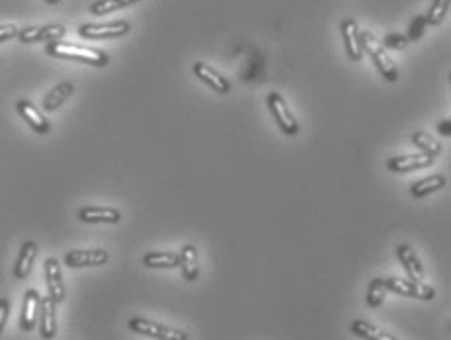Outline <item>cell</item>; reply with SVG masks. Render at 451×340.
Returning a JSON list of instances; mask_svg holds the SVG:
<instances>
[{
    "label": "cell",
    "mask_w": 451,
    "mask_h": 340,
    "mask_svg": "<svg viewBox=\"0 0 451 340\" xmlns=\"http://www.w3.org/2000/svg\"><path fill=\"white\" fill-rule=\"evenodd\" d=\"M45 51L53 57H59V59L78 61V63H86V65H92V67H106L109 63V57L104 51H98L92 47H80V45H73V43L53 42L45 47Z\"/></svg>",
    "instance_id": "obj_1"
},
{
    "label": "cell",
    "mask_w": 451,
    "mask_h": 340,
    "mask_svg": "<svg viewBox=\"0 0 451 340\" xmlns=\"http://www.w3.org/2000/svg\"><path fill=\"white\" fill-rule=\"evenodd\" d=\"M359 37H361L363 51L368 49V53L373 57L377 68H379V73L385 77V80L395 83V80L399 78V68H397V65H395V61L389 57V53H387V49H385L383 43L379 42L373 34H369V32L359 34Z\"/></svg>",
    "instance_id": "obj_2"
},
{
    "label": "cell",
    "mask_w": 451,
    "mask_h": 340,
    "mask_svg": "<svg viewBox=\"0 0 451 340\" xmlns=\"http://www.w3.org/2000/svg\"><path fill=\"white\" fill-rule=\"evenodd\" d=\"M129 329L133 332H139V334H145V336H150V339L157 340H188V334L184 331H178V329H172V327H164V324L155 323V321H149V319H143V317H135L129 321Z\"/></svg>",
    "instance_id": "obj_3"
},
{
    "label": "cell",
    "mask_w": 451,
    "mask_h": 340,
    "mask_svg": "<svg viewBox=\"0 0 451 340\" xmlns=\"http://www.w3.org/2000/svg\"><path fill=\"white\" fill-rule=\"evenodd\" d=\"M267 108L272 111V116L276 119V123L279 126V129L284 131L285 135H297V131H299V123H297V119L293 116L289 108H287V104L285 100L279 96V94L272 92L267 96Z\"/></svg>",
    "instance_id": "obj_4"
},
{
    "label": "cell",
    "mask_w": 451,
    "mask_h": 340,
    "mask_svg": "<svg viewBox=\"0 0 451 340\" xmlns=\"http://www.w3.org/2000/svg\"><path fill=\"white\" fill-rule=\"evenodd\" d=\"M385 286L387 289H391L399 296H404V298H416L424 299V301H432L435 298V291L426 284L414 280H402V278H387L385 280Z\"/></svg>",
    "instance_id": "obj_5"
},
{
    "label": "cell",
    "mask_w": 451,
    "mask_h": 340,
    "mask_svg": "<svg viewBox=\"0 0 451 340\" xmlns=\"http://www.w3.org/2000/svg\"><path fill=\"white\" fill-rule=\"evenodd\" d=\"M129 22H112V24H84L78 28V34L86 40H108V37H121L129 34Z\"/></svg>",
    "instance_id": "obj_6"
},
{
    "label": "cell",
    "mask_w": 451,
    "mask_h": 340,
    "mask_svg": "<svg viewBox=\"0 0 451 340\" xmlns=\"http://www.w3.org/2000/svg\"><path fill=\"white\" fill-rule=\"evenodd\" d=\"M109 260L108 250L104 248H78L65 255V264L68 268H84V266H102Z\"/></svg>",
    "instance_id": "obj_7"
},
{
    "label": "cell",
    "mask_w": 451,
    "mask_h": 340,
    "mask_svg": "<svg viewBox=\"0 0 451 340\" xmlns=\"http://www.w3.org/2000/svg\"><path fill=\"white\" fill-rule=\"evenodd\" d=\"M43 268H45V281H47V289H49V298L55 303H63L67 298V289H65V281H63L61 264H59L57 258H47Z\"/></svg>",
    "instance_id": "obj_8"
},
{
    "label": "cell",
    "mask_w": 451,
    "mask_h": 340,
    "mask_svg": "<svg viewBox=\"0 0 451 340\" xmlns=\"http://www.w3.org/2000/svg\"><path fill=\"white\" fill-rule=\"evenodd\" d=\"M67 34L65 26L61 24H53V26H43V28H24L18 32V40L22 43H35V42H59L63 35Z\"/></svg>",
    "instance_id": "obj_9"
},
{
    "label": "cell",
    "mask_w": 451,
    "mask_h": 340,
    "mask_svg": "<svg viewBox=\"0 0 451 340\" xmlns=\"http://www.w3.org/2000/svg\"><path fill=\"white\" fill-rule=\"evenodd\" d=\"M40 305H42V296L35 289H28L22 303V315H20V327L22 331H34L40 319Z\"/></svg>",
    "instance_id": "obj_10"
},
{
    "label": "cell",
    "mask_w": 451,
    "mask_h": 340,
    "mask_svg": "<svg viewBox=\"0 0 451 340\" xmlns=\"http://www.w3.org/2000/svg\"><path fill=\"white\" fill-rule=\"evenodd\" d=\"M57 303L47 296L42 298V305H40V334L42 339L51 340L57 334Z\"/></svg>",
    "instance_id": "obj_11"
},
{
    "label": "cell",
    "mask_w": 451,
    "mask_h": 340,
    "mask_svg": "<svg viewBox=\"0 0 451 340\" xmlns=\"http://www.w3.org/2000/svg\"><path fill=\"white\" fill-rule=\"evenodd\" d=\"M16 110L18 114L25 119V123H30V128L34 129L35 133H40V135L49 133L51 123L30 100H20V102L16 104Z\"/></svg>",
    "instance_id": "obj_12"
},
{
    "label": "cell",
    "mask_w": 451,
    "mask_h": 340,
    "mask_svg": "<svg viewBox=\"0 0 451 340\" xmlns=\"http://www.w3.org/2000/svg\"><path fill=\"white\" fill-rule=\"evenodd\" d=\"M434 162L432 157L428 154H402V157H395L387 162V169L391 172H410V170L426 169Z\"/></svg>",
    "instance_id": "obj_13"
},
{
    "label": "cell",
    "mask_w": 451,
    "mask_h": 340,
    "mask_svg": "<svg viewBox=\"0 0 451 340\" xmlns=\"http://www.w3.org/2000/svg\"><path fill=\"white\" fill-rule=\"evenodd\" d=\"M358 24L354 20H344L342 22V35L344 43H346V51L350 55L351 61L363 59V45H361V37H359Z\"/></svg>",
    "instance_id": "obj_14"
},
{
    "label": "cell",
    "mask_w": 451,
    "mask_h": 340,
    "mask_svg": "<svg viewBox=\"0 0 451 340\" xmlns=\"http://www.w3.org/2000/svg\"><path fill=\"white\" fill-rule=\"evenodd\" d=\"M193 73H196V77L203 80L205 85L211 86L215 92L219 94H229L231 92V85H229V80L225 77H221L217 71H213V68L205 65V63H196L193 65Z\"/></svg>",
    "instance_id": "obj_15"
},
{
    "label": "cell",
    "mask_w": 451,
    "mask_h": 340,
    "mask_svg": "<svg viewBox=\"0 0 451 340\" xmlns=\"http://www.w3.org/2000/svg\"><path fill=\"white\" fill-rule=\"evenodd\" d=\"M78 219L84 223H119L121 221V213L114 207H96L88 205L78 212Z\"/></svg>",
    "instance_id": "obj_16"
},
{
    "label": "cell",
    "mask_w": 451,
    "mask_h": 340,
    "mask_svg": "<svg viewBox=\"0 0 451 340\" xmlns=\"http://www.w3.org/2000/svg\"><path fill=\"white\" fill-rule=\"evenodd\" d=\"M35 256H37V245H35L34 241H25L24 245H22V248H20L16 266H14V276H16V280H25V278L30 276L32 268H34Z\"/></svg>",
    "instance_id": "obj_17"
},
{
    "label": "cell",
    "mask_w": 451,
    "mask_h": 340,
    "mask_svg": "<svg viewBox=\"0 0 451 340\" xmlns=\"http://www.w3.org/2000/svg\"><path fill=\"white\" fill-rule=\"evenodd\" d=\"M397 256H399V260H401L402 268L409 274L410 280H424V268H422L418 256L414 255V250H412L409 245H399V247H397Z\"/></svg>",
    "instance_id": "obj_18"
},
{
    "label": "cell",
    "mask_w": 451,
    "mask_h": 340,
    "mask_svg": "<svg viewBox=\"0 0 451 340\" xmlns=\"http://www.w3.org/2000/svg\"><path fill=\"white\" fill-rule=\"evenodd\" d=\"M73 92H75V85H73V83H68V80L61 83V85L55 86V88L43 98V110L55 111L57 108H61L63 104L67 102L68 98L73 96Z\"/></svg>",
    "instance_id": "obj_19"
},
{
    "label": "cell",
    "mask_w": 451,
    "mask_h": 340,
    "mask_svg": "<svg viewBox=\"0 0 451 340\" xmlns=\"http://www.w3.org/2000/svg\"><path fill=\"white\" fill-rule=\"evenodd\" d=\"M180 270L184 280L193 281L200 276V268H198V250L193 245H186L180 253Z\"/></svg>",
    "instance_id": "obj_20"
},
{
    "label": "cell",
    "mask_w": 451,
    "mask_h": 340,
    "mask_svg": "<svg viewBox=\"0 0 451 340\" xmlns=\"http://www.w3.org/2000/svg\"><path fill=\"white\" fill-rule=\"evenodd\" d=\"M445 184H447V178L442 176V174H435V176H430V178H424L420 180V182H416V184H412L410 194L420 200V198H426L428 194H434V192L443 190Z\"/></svg>",
    "instance_id": "obj_21"
},
{
    "label": "cell",
    "mask_w": 451,
    "mask_h": 340,
    "mask_svg": "<svg viewBox=\"0 0 451 340\" xmlns=\"http://www.w3.org/2000/svg\"><path fill=\"white\" fill-rule=\"evenodd\" d=\"M350 329L354 334H358V336L366 340H399L393 334L381 331V329H377V327L366 323V321H354L350 324Z\"/></svg>",
    "instance_id": "obj_22"
},
{
    "label": "cell",
    "mask_w": 451,
    "mask_h": 340,
    "mask_svg": "<svg viewBox=\"0 0 451 340\" xmlns=\"http://www.w3.org/2000/svg\"><path fill=\"white\" fill-rule=\"evenodd\" d=\"M143 264L147 268H176L180 266V255L176 253H149L143 256Z\"/></svg>",
    "instance_id": "obj_23"
},
{
    "label": "cell",
    "mask_w": 451,
    "mask_h": 340,
    "mask_svg": "<svg viewBox=\"0 0 451 340\" xmlns=\"http://www.w3.org/2000/svg\"><path fill=\"white\" fill-rule=\"evenodd\" d=\"M412 143L416 145L422 153L428 154V157H432V159H435L438 154L442 153V145L438 143L432 135L424 133V131H416V133H412Z\"/></svg>",
    "instance_id": "obj_24"
},
{
    "label": "cell",
    "mask_w": 451,
    "mask_h": 340,
    "mask_svg": "<svg viewBox=\"0 0 451 340\" xmlns=\"http://www.w3.org/2000/svg\"><path fill=\"white\" fill-rule=\"evenodd\" d=\"M135 2H139V0H96L90 6V12L96 14V16H104V14H109V12L131 6Z\"/></svg>",
    "instance_id": "obj_25"
},
{
    "label": "cell",
    "mask_w": 451,
    "mask_h": 340,
    "mask_svg": "<svg viewBox=\"0 0 451 340\" xmlns=\"http://www.w3.org/2000/svg\"><path fill=\"white\" fill-rule=\"evenodd\" d=\"M387 291H389V289H387V286H385L383 278H375V280H371V284H369V288H368V298H366L368 299V305L373 307V309L381 305Z\"/></svg>",
    "instance_id": "obj_26"
},
{
    "label": "cell",
    "mask_w": 451,
    "mask_h": 340,
    "mask_svg": "<svg viewBox=\"0 0 451 340\" xmlns=\"http://www.w3.org/2000/svg\"><path fill=\"white\" fill-rule=\"evenodd\" d=\"M450 2L451 0H434V4H432V8L426 16V24H430V26L442 24L445 14L450 12Z\"/></svg>",
    "instance_id": "obj_27"
},
{
    "label": "cell",
    "mask_w": 451,
    "mask_h": 340,
    "mask_svg": "<svg viewBox=\"0 0 451 340\" xmlns=\"http://www.w3.org/2000/svg\"><path fill=\"white\" fill-rule=\"evenodd\" d=\"M385 47H393V49H404L407 47V37H402L399 34H389L385 37V42H381Z\"/></svg>",
    "instance_id": "obj_28"
},
{
    "label": "cell",
    "mask_w": 451,
    "mask_h": 340,
    "mask_svg": "<svg viewBox=\"0 0 451 340\" xmlns=\"http://www.w3.org/2000/svg\"><path fill=\"white\" fill-rule=\"evenodd\" d=\"M424 26H426V18H416L410 24V40H418L422 35V32H424Z\"/></svg>",
    "instance_id": "obj_29"
},
{
    "label": "cell",
    "mask_w": 451,
    "mask_h": 340,
    "mask_svg": "<svg viewBox=\"0 0 451 340\" xmlns=\"http://www.w3.org/2000/svg\"><path fill=\"white\" fill-rule=\"evenodd\" d=\"M8 315H10V303L8 299H0V334L4 331V327H6V321H8Z\"/></svg>",
    "instance_id": "obj_30"
},
{
    "label": "cell",
    "mask_w": 451,
    "mask_h": 340,
    "mask_svg": "<svg viewBox=\"0 0 451 340\" xmlns=\"http://www.w3.org/2000/svg\"><path fill=\"white\" fill-rule=\"evenodd\" d=\"M18 30L16 26H12V24H4V26H0V43L2 42H8L12 37H18Z\"/></svg>",
    "instance_id": "obj_31"
},
{
    "label": "cell",
    "mask_w": 451,
    "mask_h": 340,
    "mask_svg": "<svg viewBox=\"0 0 451 340\" xmlns=\"http://www.w3.org/2000/svg\"><path fill=\"white\" fill-rule=\"evenodd\" d=\"M440 133H442V135H450L451 133L450 119H445V121H442V123H440Z\"/></svg>",
    "instance_id": "obj_32"
},
{
    "label": "cell",
    "mask_w": 451,
    "mask_h": 340,
    "mask_svg": "<svg viewBox=\"0 0 451 340\" xmlns=\"http://www.w3.org/2000/svg\"><path fill=\"white\" fill-rule=\"evenodd\" d=\"M45 2H49V4H59L61 0H45Z\"/></svg>",
    "instance_id": "obj_33"
}]
</instances>
